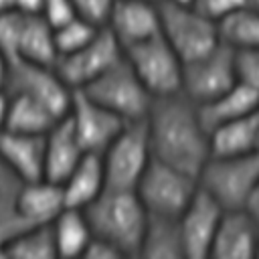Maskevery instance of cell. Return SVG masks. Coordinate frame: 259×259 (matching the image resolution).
I'll return each mask as SVG.
<instances>
[{
    "instance_id": "1",
    "label": "cell",
    "mask_w": 259,
    "mask_h": 259,
    "mask_svg": "<svg viewBox=\"0 0 259 259\" xmlns=\"http://www.w3.org/2000/svg\"><path fill=\"white\" fill-rule=\"evenodd\" d=\"M144 123L156 160L200 174L210 158V130L198 103L182 91L154 97Z\"/></svg>"
},
{
    "instance_id": "2",
    "label": "cell",
    "mask_w": 259,
    "mask_h": 259,
    "mask_svg": "<svg viewBox=\"0 0 259 259\" xmlns=\"http://www.w3.org/2000/svg\"><path fill=\"white\" fill-rule=\"evenodd\" d=\"M93 237L111 243L123 257H140L148 210L136 190L107 186L87 208Z\"/></svg>"
},
{
    "instance_id": "3",
    "label": "cell",
    "mask_w": 259,
    "mask_h": 259,
    "mask_svg": "<svg viewBox=\"0 0 259 259\" xmlns=\"http://www.w3.org/2000/svg\"><path fill=\"white\" fill-rule=\"evenodd\" d=\"M160 32L184 63L221 45L219 22L186 2L164 0L160 4Z\"/></svg>"
},
{
    "instance_id": "4",
    "label": "cell",
    "mask_w": 259,
    "mask_h": 259,
    "mask_svg": "<svg viewBox=\"0 0 259 259\" xmlns=\"http://www.w3.org/2000/svg\"><path fill=\"white\" fill-rule=\"evenodd\" d=\"M259 182V152L243 156H210L198 184L225 210L243 208Z\"/></svg>"
},
{
    "instance_id": "5",
    "label": "cell",
    "mask_w": 259,
    "mask_h": 259,
    "mask_svg": "<svg viewBox=\"0 0 259 259\" xmlns=\"http://www.w3.org/2000/svg\"><path fill=\"white\" fill-rule=\"evenodd\" d=\"M198 176L160 160H152L136 192L150 217L178 219L198 192Z\"/></svg>"
},
{
    "instance_id": "6",
    "label": "cell",
    "mask_w": 259,
    "mask_h": 259,
    "mask_svg": "<svg viewBox=\"0 0 259 259\" xmlns=\"http://www.w3.org/2000/svg\"><path fill=\"white\" fill-rule=\"evenodd\" d=\"M83 91L97 103H101L105 109L121 117L125 123L144 121L154 101L152 93L140 81L125 55Z\"/></svg>"
},
{
    "instance_id": "7",
    "label": "cell",
    "mask_w": 259,
    "mask_h": 259,
    "mask_svg": "<svg viewBox=\"0 0 259 259\" xmlns=\"http://www.w3.org/2000/svg\"><path fill=\"white\" fill-rule=\"evenodd\" d=\"M99 156L103 160L107 186L136 190L138 182L154 160L146 123H125L115 140Z\"/></svg>"
},
{
    "instance_id": "8",
    "label": "cell",
    "mask_w": 259,
    "mask_h": 259,
    "mask_svg": "<svg viewBox=\"0 0 259 259\" xmlns=\"http://www.w3.org/2000/svg\"><path fill=\"white\" fill-rule=\"evenodd\" d=\"M123 55L152 97L178 93L182 89L184 61L162 32L125 49Z\"/></svg>"
},
{
    "instance_id": "9",
    "label": "cell",
    "mask_w": 259,
    "mask_h": 259,
    "mask_svg": "<svg viewBox=\"0 0 259 259\" xmlns=\"http://www.w3.org/2000/svg\"><path fill=\"white\" fill-rule=\"evenodd\" d=\"M4 87L10 93H22L42 103L59 119H63L69 113L75 95V91L67 85V81L61 77L55 65L20 61V59L10 61Z\"/></svg>"
},
{
    "instance_id": "10",
    "label": "cell",
    "mask_w": 259,
    "mask_h": 259,
    "mask_svg": "<svg viewBox=\"0 0 259 259\" xmlns=\"http://www.w3.org/2000/svg\"><path fill=\"white\" fill-rule=\"evenodd\" d=\"M123 59V49L117 38L103 26L87 45L57 59L55 67L73 91H83L117 61Z\"/></svg>"
},
{
    "instance_id": "11",
    "label": "cell",
    "mask_w": 259,
    "mask_h": 259,
    "mask_svg": "<svg viewBox=\"0 0 259 259\" xmlns=\"http://www.w3.org/2000/svg\"><path fill=\"white\" fill-rule=\"evenodd\" d=\"M235 83V53L233 49L221 42L206 55L184 63L180 91L194 103L204 105L227 89H231Z\"/></svg>"
},
{
    "instance_id": "12",
    "label": "cell",
    "mask_w": 259,
    "mask_h": 259,
    "mask_svg": "<svg viewBox=\"0 0 259 259\" xmlns=\"http://www.w3.org/2000/svg\"><path fill=\"white\" fill-rule=\"evenodd\" d=\"M67 119L73 125L83 150L89 154H101L125 125L121 117L105 109L85 91H75Z\"/></svg>"
},
{
    "instance_id": "13",
    "label": "cell",
    "mask_w": 259,
    "mask_h": 259,
    "mask_svg": "<svg viewBox=\"0 0 259 259\" xmlns=\"http://www.w3.org/2000/svg\"><path fill=\"white\" fill-rule=\"evenodd\" d=\"M225 208L202 188L178 217V227L184 245V259L210 257L212 241L223 221Z\"/></svg>"
},
{
    "instance_id": "14",
    "label": "cell",
    "mask_w": 259,
    "mask_h": 259,
    "mask_svg": "<svg viewBox=\"0 0 259 259\" xmlns=\"http://www.w3.org/2000/svg\"><path fill=\"white\" fill-rule=\"evenodd\" d=\"M105 28L125 51L160 34V4L150 0H115Z\"/></svg>"
},
{
    "instance_id": "15",
    "label": "cell",
    "mask_w": 259,
    "mask_h": 259,
    "mask_svg": "<svg viewBox=\"0 0 259 259\" xmlns=\"http://www.w3.org/2000/svg\"><path fill=\"white\" fill-rule=\"evenodd\" d=\"M0 160L22 182L45 178V134L0 130Z\"/></svg>"
},
{
    "instance_id": "16",
    "label": "cell",
    "mask_w": 259,
    "mask_h": 259,
    "mask_svg": "<svg viewBox=\"0 0 259 259\" xmlns=\"http://www.w3.org/2000/svg\"><path fill=\"white\" fill-rule=\"evenodd\" d=\"M259 227L243 210H225L212 241L210 257L214 259H251L257 255Z\"/></svg>"
},
{
    "instance_id": "17",
    "label": "cell",
    "mask_w": 259,
    "mask_h": 259,
    "mask_svg": "<svg viewBox=\"0 0 259 259\" xmlns=\"http://www.w3.org/2000/svg\"><path fill=\"white\" fill-rule=\"evenodd\" d=\"M85 154L65 115L45 134V178L61 184Z\"/></svg>"
},
{
    "instance_id": "18",
    "label": "cell",
    "mask_w": 259,
    "mask_h": 259,
    "mask_svg": "<svg viewBox=\"0 0 259 259\" xmlns=\"http://www.w3.org/2000/svg\"><path fill=\"white\" fill-rule=\"evenodd\" d=\"M67 208L63 186L49 178L26 180L18 192V210L26 225H49Z\"/></svg>"
},
{
    "instance_id": "19",
    "label": "cell",
    "mask_w": 259,
    "mask_h": 259,
    "mask_svg": "<svg viewBox=\"0 0 259 259\" xmlns=\"http://www.w3.org/2000/svg\"><path fill=\"white\" fill-rule=\"evenodd\" d=\"M67 206L73 208H87L105 188H107V178H105V168L103 160L99 154H85L79 164L71 170V174L61 182Z\"/></svg>"
},
{
    "instance_id": "20",
    "label": "cell",
    "mask_w": 259,
    "mask_h": 259,
    "mask_svg": "<svg viewBox=\"0 0 259 259\" xmlns=\"http://www.w3.org/2000/svg\"><path fill=\"white\" fill-rule=\"evenodd\" d=\"M18 59L32 61V63H45V65L57 63L59 53H57V42H55V28L40 14L22 12L16 53L12 61H18Z\"/></svg>"
},
{
    "instance_id": "21",
    "label": "cell",
    "mask_w": 259,
    "mask_h": 259,
    "mask_svg": "<svg viewBox=\"0 0 259 259\" xmlns=\"http://www.w3.org/2000/svg\"><path fill=\"white\" fill-rule=\"evenodd\" d=\"M253 152H259V127L253 113L210 130V156H243Z\"/></svg>"
},
{
    "instance_id": "22",
    "label": "cell",
    "mask_w": 259,
    "mask_h": 259,
    "mask_svg": "<svg viewBox=\"0 0 259 259\" xmlns=\"http://www.w3.org/2000/svg\"><path fill=\"white\" fill-rule=\"evenodd\" d=\"M51 229L59 257H83L93 239V231L83 208L67 206L51 223Z\"/></svg>"
},
{
    "instance_id": "23",
    "label": "cell",
    "mask_w": 259,
    "mask_h": 259,
    "mask_svg": "<svg viewBox=\"0 0 259 259\" xmlns=\"http://www.w3.org/2000/svg\"><path fill=\"white\" fill-rule=\"evenodd\" d=\"M257 103H259V93H255L253 89H249L247 85L237 81L231 89H227L219 97L210 99L208 103L200 105V113H202L206 127L212 130L221 123H227V121H233V119L253 113Z\"/></svg>"
},
{
    "instance_id": "24",
    "label": "cell",
    "mask_w": 259,
    "mask_h": 259,
    "mask_svg": "<svg viewBox=\"0 0 259 259\" xmlns=\"http://www.w3.org/2000/svg\"><path fill=\"white\" fill-rule=\"evenodd\" d=\"M140 257L146 259H184V245L178 227V219L168 217H150Z\"/></svg>"
},
{
    "instance_id": "25",
    "label": "cell",
    "mask_w": 259,
    "mask_h": 259,
    "mask_svg": "<svg viewBox=\"0 0 259 259\" xmlns=\"http://www.w3.org/2000/svg\"><path fill=\"white\" fill-rule=\"evenodd\" d=\"M10 105H8V115L4 130L12 132H22V134H47L59 117L49 111L42 103L22 95V93H10Z\"/></svg>"
},
{
    "instance_id": "26",
    "label": "cell",
    "mask_w": 259,
    "mask_h": 259,
    "mask_svg": "<svg viewBox=\"0 0 259 259\" xmlns=\"http://www.w3.org/2000/svg\"><path fill=\"white\" fill-rule=\"evenodd\" d=\"M22 180L8 170V166L0 160V257H6L8 241L18 235L24 227V219L18 210V192Z\"/></svg>"
},
{
    "instance_id": "27",
    "label": "cell",
    "mask_w": 259,
    "mask_h": 259,
    "mask_svg": "<svg viewBox=\"0 0 259 259\" xmlns=\"http://www.w3.org/2000/svg\"><path fill=\"white\" fill-rule=\"evenodd\" d=\"M6 257L12 259H53L59 257L55 235L49 225H28L6 245Z\"/></svg>"
},
{
    "instance_id": "28",
    "label": "cell",
    "mask_w": 259,
    "mask_h": 259,
    "mask_svg": "<svg viewBox=\"0 0 259 259\" xmlns=\"http://www.w3.org/2000/svg\"><path fill=\"white\" fill-rule=\"evenodd\" d=\"M219 32L221 42L233 51L259 49V12L243 6L219 22Z\"/></svg>"
},
{
    "instance_id": "29",
    "label": "cell",
    "mask_w": 259,
    "mask_h": 259,
    "mask_svg": "<svg viewBox=\"0 0 259 259\" xmlns=\"http://www.w3.org/2000/svg\"><path fill=\"white\" fill-rule=\"evenodd\" d=\"M103 26H95L93 22L81 18V16H73L71 20H67L65 24L55 28V42H57V53L59 57L69 55L77 49H81L83 45H87Z\"/></svg>"
},
{
    "instance_id": "30",
    "label": "cell",
    "mask_w": 259,
    "mask_h": 259,
    "mask_svg": "<svg viewBox=\"0 0 259 259\" xmlns=\"http://www.w3.org/2000/svg\"><path fill=\"white\" fill-rule=\"evenodd\" d=\"M233 53L237 81L259 93V49H241Z\"/></svg>"
},
{
    "instance_id": "31",
    "label": "cell",
    "mask_w": 259,
    "mask_h": 259,
    "mask_svg": "<svg viewBox=\"0 0 259 259\" xmlns=\"http://www.w3.org/2000/svg\"><path fill=\"white\" fill-rule=\"evenodd\" d=\"M73 6L77 16L93 22L95 26H105L115 0H73Z\"/></svg>"
},
{
    "instance_id": "32",
    "label": "cell",
    "mask_w": 259,
    "mask_h": 259,
    "mask_svg": "<svg viewBox=\"0 0 259 259\" xmlns=\"http://www.w3.org/2000/svg\"><path fill=\"white\" fill-rule=\"evenodd\" d=\"M40 16L53 26H61L65 24L67 20H71L75 14V6H73V0H42V6H40Z\"/></svg>"
},
{
    "instance_id": "33",
    "label": "cell",
    "mask_w": 259,
    "mask_h": 259,
    "mask_svg": "<svg viewBox=\"0 0 259 259\" xmlns=\"http://www.w3.org/2000/svg\"><path fill=\"white\" fill-rule=\"evenodd\" d=\"M192 4L214 22H221L229 14L247 6V0H192Z\"/></svg>"
},
{
    "instance_id": "34",
    "label": "cell",
    "mask_w": 259,
    "mask_h": 259,
    "mask_svg": "<svg viewBox=\"0 0 259 259\" xmlns=\"http://www.w3.org/2000/svg\"><path fill=\"white\" fill-rule=\"evenodd\" d=\"M83 257H89V259H121L123 255L111 243H107L99 237H93Z\"/></svg>"
},
{
    "instance_id": "35",
    "label": "cell",
    "mask_w": 259,
    "mask_h": 259,
    "mask_svg": "<svg viewBox=\"0 0 259 259\" xmlns=\"http://www.w3.org/2000/svg\"><path fill=\"white\" fill-rule=\"evenodd\" d=\"M243 210H245V212L255 221V225L259 227V182H257V186L253 188L251 196L247 198V202H245Z\"/></svg>"
},
{
    "instance_id": "36",
    "label": "cell",
    "mask_w": 259,
    "mask_h": 259,
    "mask_svg": "<svg viewBox=\"0 0 259 259\" xmlns=\"http://www.w3.org/2000/svg\"><path fill=\"white\" fill-rule=\"evenodd\" d=\"M42 0H14V10L28 12V14H40Z\"/></svg>"
},
{
    "instance_id": "37",
    "label": "cell",
    "mask_w": 259,
    "mask_h": 259,
    "mask_svg": "<svg viewBox=\"0 0 259 259\" xmlns=\"http://www.w3.org/2000/svg\"><path fill=\"white\" fill-rule=\"evenodd\" d=\"M8 105H10V95L6 87H0V130H4L6 115H8Z\"/></svg>"
},
{
    "instance_id": "38",
    "label": "cell",
    "mask_w": 259,
    "mask_h": 259,
    "mask_svg": "<svg viewBox=\"0 0 259 259\" xmlns=\"http://www.w3.org/2000/svg\"><path fill=\"white\" fill-rule=\"evenodd\" d=\"M8 65H10V61H8V57H6V55L2 53V49H0V87H4V83H6Z\"/></svg>"
},
{
    "instance_id": "39",
    "label": "cell",
    "mask_w": 259,
    "mask_h": 259,
    "mask_svg": "<svg viewBox=\"0 0 259 259\" xmlns=\"http://www.w3.org/2000/svg\"><path fill=\"white\" fill-rule=\"evenodd\" d=\"M8 10H14V0H0V14Z\"/></svg>"
},
{
    "instance_id": "40",
    "label": "cell",
    "mask_w": 259,
    "mask_h": 259,
    "mask_svg": "<svg viewBox=\"0 0 259 259\" xmlns=\"http://www.w3.org/2000/svg\"><path fill=\"white\" fill-rule=\"evenodd\" d=\"M247 6L253 8L255 12H259V0H247Z\"/></svg>"
},
{
    "instance_id": "41",
    "label": "cell",
    "mask_w": 259,
    "mask_h": 259,
    "mask_svg": "<svg viewBox=\"0 0 259 259\" xmlns=\"http://www.w3.org/2000/svg\"><path fill=\"white\" fill-rule=\"evenodd\" d=\"M253 115H255V121H257V127H259V103H257V107H255Z\"/></svg>"
},
{
    "instance_id": "42",
    "label": "cell",
    "mask_w": 259,
    "mask_h": 259,
    "mask_svg": "<svg viewBox=\"0 0 259 259\" xmlns=\"http://www.w3.org/2000/svg\"><path fill=\"white\" fill-rule=\"evenodd\" d=\"M176 2H186V4H192V0H176Z\"/></svg>"
},
{
    "instance_id": "43",
    "label": "cell",
    "mask_w": 259,
    "mask_h": 259,
    "mask_svg": "<svg viewBox=\"0 0 259 259\" xmlns=\"http://www.w3.org/2000/svg\"><path fill=\"white\" fill-rule=\"evenodd\" d=\"M150 2H156V4H162L164 0H150Z\"/></svg>"
},
{
    "instance_id": "44",
    "label": "cell",
    "mask_w": 259,
    "mask_h": 259,
    "mask_svg": "<svg viewBox=\"0 0 259 259\" xmlns=\"http://www.w3.org/2000/svg\"><path fill=\"white\" fill-rule=\"evenodd\" d=\"M255 257H259V245H257V255H255Z\"/></svg>"
}]
</instances>
